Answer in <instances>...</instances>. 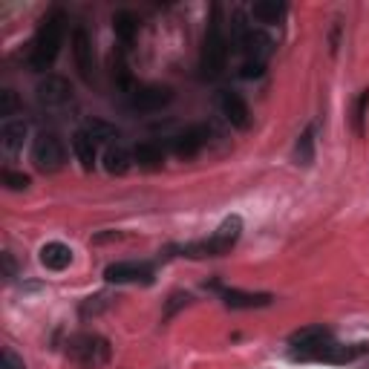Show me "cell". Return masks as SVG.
Masks as SVG:
<instances>
[{"label":"cell","mask_w":369,"mask_h":369,"mask_svg":"<svg viewBox=\"0 0 369 369\" xmlns=\"http://www.w3.org/2000/svg\"><path fill=\"white\" fill-rule=\"evenodd\" d=\"M84 130L95 139V141H110V139H118V130L113 127V125H107V121H102V118H92V121H87L84 125Z\"/></svg>","instance_id":"22"},{"label":"cell","mask_w":369,"mask_h":369,"mask_svg":"<svg viewBox=\"0 0 369 369\" xmlns=\"http://www.w3.org/2000/svg\"><path fill=\"white\" fill-rule=\"evenodd\" d=\"M72 153H76V159L81 162L84 170H92L95 159H98V141L87 130H78L76 136H72Z\"/></svg>","instance_id":"16"},{"label":"cell","mask_w":369,"mask_h":369,"mask_svg":"<svg viewBox=\"0 0 369 369\" xmlns=\"http://www.w3.org/2000/svg\"><path fill=\"white\" fill-rule=\"evenodd\" d=\"M263 76V64L260 61H249L242 67V78H260Z\"/></svg>","instance_id":"30"},{"label":"cell","mask_w":369,"mask_h":369,"mask_svg":"<svg viewBox=\"0 0 369 369\" xmlns=\"http://www.w3.org/2000/svg\"><path fill=\"white\" fill-rule=\"evenodd\" d=\"M170 102H174V90H170V87H159V84H151V87L133 90L127 107H130L133 113H159V110L167 107Z\"/></svg>","instance_id":"7"},{"label":"cell","mask_w":369,"mask_h":369,"mask_svg":"<svg viewBox=\"0 0 369 369\" xmlns=\"http://www.w3.org/2000/svg\"><path fill=\"white\" fill-rule=\"evenodd\" d=\"M102 162H104V170H107V174L121 176V174H127V170L133 167V153L127 151L125 144L116 141V144H107V151H104Z\"/></svg>","instance_id":"14"},{"label":"cell","mask_w":369,"mask_h":369,"mask_svg":"<svg viewBox=\"0 0 369 369\" xmlns=\"http://www.w3.org/2000/svg\"><path fill=\"white\" fill-rule=\"evenodd\" d=\"M35 102L41 110H61V107L72 104V87L64 76H46L35 87Z\"/></svg>","instance_id":"6"},{"label":"cell","mask_w":369,"mask_h":369,"mask_svg":"<svg viewBox=\"0 0 369 369\" xmlns=\"http://www.w3.org/2000/svg\"><path fill=\"white\" fill-rule=\"evenodd\" d=\"M113 29H116V35H118L121 41L130 43V41L136 38V32H139V20H136V15H130V12H116Z\"/></svg>","instance_id":"20"},{"label":"cell","mask_w":369,"mask_h":369,"mask_svg":"<svg viewBox=\"0 0 369 369\" xmlns=\"http://www.w3.org/2000/svg\"><path fill=\"white\" fill-rule=\"evenodd\" d=\"M188 300H190V294H174V298H170V303H167V309H165V317H170L179 306H185Z\"/></svg>","instance_id":"29"},{"label":"cell","mask_w":369,"mask_h":369,"mask_svg":"<svg viewBox=\"0 0 369 369\" xmlns=\"http://www.w3.org/2000/svg\"><path fill=\"white\" fill-rule=\"evenodd\" d=\"M0 260H4V277H6V280H15V274H18V265H15L12 254H9V251H4V254H0Z\"/></svg>","instance_id":"28"},{"label":"cell","mask_w":369,"mask_h":369,"mask_svg":"<svg viewBox=\"0 0 369 369\" xmlns=\"http://www.w3.org/2000/svg\"><path fill=\"white\" fill-rule=\"evenodd\" d=\"M20 110V98L15 90H4L0 92V116H4L6 121H12V116Z\"/></svg>","instance_id":"23"},{"label":"cell","mask_w":369,"mask_h":369,"mask_svg":"<svg viewBox=\"0 0 369 369\" xmlns=\"http://www.w3.org/2000/svg\"><path fill=\"white\" fill-rule=\"evenodd\" d=\"M225 58H228V41H225V32H223L219 6H214L208 29H205V41H202V58H200L202 78H219V76H223Z\"/></svg>","instance_id":"2"},{"label":"cell","mask_w":369,"mask_h":369,"mask_svg":"<svg viewBox=\"0 0 369 369\" xmlns=\"http://www.w3.org/2000/svg\"><path fill=\"white\" fill-rule=\"evenodd\" d=\"M223 300L228 309H265L272 306V294L265 291H239V288H228L223 291Z\"/></svg>","instance_id":"12"},{"label":"cell","mask_w":369,"mask_h":369,"mask_svg":"<svg viewBox=\"0 0 369 369\" xmlns=\"http://www.w3.org/2000/svg\"><path fill=\"white\" fill-rule=\"evenodd\" d=\"M242 234V219L239 216H228L223 225L216 228V234L211 239H202V242H190L182 249L185 257H223L234 249V242L239 239Z\"/></svg>","instance_id":"3"},{"label":"cell","mask_w":369,"mask_h":369,"mask_svg":"<svg viewBox=\"0 0 369 369\" xmlns=\"http://www.w3.org/2000/svg\"><path fill=\"white\" fill-rule=\"evenodd\" d=\"M32 162L41 174H58L67 165V147L55 133H41L32 141Z\"/></svg>","instance_id":"4"},{"label":"cell","mask_w":369,"mask_h":369,"mask_svg":"<svg viewBox=\"0 0 369 369\" xmlns=\"http://www.w3.org/2000/svg\"><path fill=\"white\" fill-rule=\"evenodd\" d=\"M64 12H49L41 27H38V35L32 41V53H29V67L35 72H46L49 67L55 64L58 53H61V41H64Z\"/></svg>","instance_id":"1"},{"label":"cell","mask_w":369,"mask_h":369,"mask_svg":"<svg viewBox=\"0 0 369 369\" xmlns=\"http://www.w3.org/2000/svg\"><path fill=\"white\" fill-rule=\"evenodd\" d=\"M69 355L78 363H84L87 369H95V366L107 363L110 347H107V340L98 337V335H78V337L69 340Z\"/></svg>","instance_id":"5"},{"label":"cell","mask_w":369,"mask_h":369,"mask_svg":"<svg viewBox=\"0 0 369 369\" xmlns=\"http://www.w3.org/2000/svg\"><path fill=\"white\" fill-rule=\"evenodd\" d=\"M27 133H29V125L23 118H12L4 125L0 130V147H4L6 156H18L23 151V141H27Z\"/></svg>","instance_id":"13"},{"label":"cell","mask_w":369,"mask_h":369,"mask_svg":"<svg viewBox=\"0 0 369 369\" xmlns=\"http://www.w3.org/2000/svg\"><path fill=\"white\" fill-rule=\"evenodd\" d=\"M286 15V4L280 0H260V4L251 6V18L260 23H280Z\"/></svg>","instance_id":"19"},{"label":"cell","mask_w":369,"mask_h":369,"mask_svg":"<svg viewBox=\"0 0 369 369\" xmlns=\"http://www.w3.org/2000/svg\"><path fill=\"white\" fill-rule=\"evenodd\" d=\"M239 38V49L245 55H249L251 61H265V55L272 53V41H268L263 32H257V29H245L242 35H237Z\"/></svg>","instance_id":"15"},{"label":"cell","mask_w":369,"mask_h":369,"mask_svg":"<svg viewBox=\"0 0 369 369\" xmlns=\"http://www.w3.org/2000/svg\"><path fill=\"white\" fill-rule=\"evenodd\" d=\"M107 283H151L153 280V268L147 263H113L104 268Z\"/></svg>","instance_id":"10"},{"label":"cell","mask_w":369,"mask_h":369,"mask_svg":"<svg viewBox=\"0 0 369 369\" xmlns=\"http://www.w3.org/2000/svg\"><path fill=\"white\" fill-rule=\"evenodd\" d=\"M205 141H208V130L205 127H188L179 136H174V153L179 159H193L205 147Z\"/></svg>","instance_id":"11"},{"label":"cell","mask_w":369,"mask_h":369,"mask_svg":"<svg viewBox=\"0 0 369 369\" xmlns=\"http://www.w3.org/2000/svg\"><path fill=\"white\" fill-rule=\"evenodd\" d=\"M366 110H369V90L361 92L358 98V104H355V118H352V125H355V133L363 136V125H366Z\"/></svg>","instance_id":"24"},{"label":"cell","mask_w":369,"mask_h":369,"mask_svg":"<svg viewBox=\"0 0 369 369\" xmlns=\"http://www.w3.org/2000/svg\"><path fill=\"white\" fill-rule=\"evenodd\" d=\"M0 369H27L23 366V358H18L9 347L4 349V358H0Z\"/></svg>","instance_id":"26"},{"label":"cell","mask_w":369,"mask_h":369,"mask_svg":"<svg viewBox=\"0 0 369 369\" xmlns=\"http://www.w3.org/2000/svg\"><path fill=\"white\" fill-rule=\"evenodd\" d=\"M216 104H219V113L228 118V125L237 127V130H249L251 125V110L245 104V98L237 92V90H219L216 95Z\"/></svg>","instance_id":"8"},{"label":"cell","mask_w":369,"mask_h":369,"mask_svg":"<svg viewBox=\"0 0 369 369\" xmlns=\"http://www.w3.org/2000/svg\"><path fill=\"white\" fill-rule=\"evenodd\" d=\"M312 127L303 130V136L298 139V144H294V159H298V165H312L314 159V139H312Z\"/></svg>","instance_id":"21"},{"label":"cell","mask_w":369,"mask_h":369,"mask_svg":"<svg viewBox=\"0 0 369 369\" xmlns=\"http://www.w3.org/2000/svg\"><path fill=\"white\" fill-rule=\"evenodd\" d=\"M41 263L53 272H64V268L72 263V249L64 242H46L41 249Z\"/></svg>","instance_id":"17"},{"label":"cell","mask_w":369,"mask_h":369,"mask_svg":"<svg viewBox=\"0 0 369 369\" xmlns=\"http://www.w3.org/2000/svg\"><path fill=\"white\" fill-rule=\"evenodd\" d=\"M133 162H136L139 167H144V170H156V167H162V162H165L162 144H156V141H141V144H136Z\"/></svg>","instance_id":"18"},{"label":"cell","mask_w":369,"mask_h":369,"mask_svg":"<svg viewBox=\"0 0 369 369\" xmlns=\"http://www.w3.org/2000/svg\"><path fill=\"white\" fill-rule=\"evenodd\" d=\"M4 185H6L9 190H27V188H29V176L15 174V170H4Z\"/></svg>","instance_id":"25"},{"label":"cell","mask_w":369,"mask_h":369,"mask_svg":"<svg viewBox=\"0 0 369 369\" xmlns=\"http://www.w3.org/2000/svg\"><path fill=\"white\" fill-rule=\"evenodd\" d=\"M104 306H107V298H104V294H98V298H90V300L81 306V314H84V317H87V314H98Z\"/></svg>","instance_id":"27"},{"label":"cell","mask_w":369,"mask_h":369,"mask_svg":"<svg viewBox=\"0 0 369 369\" xmlns=\"http://www.w3.org/2000/svg\"><path fill=\"white\" fill-rule=\"evenodd\" d=\"M72 58H76L78 76L87 84H92L95 81V55H92V41H90L84 27H78L76 32H72Z\"/></svg>","instance_id":"9"}]
</instances>
